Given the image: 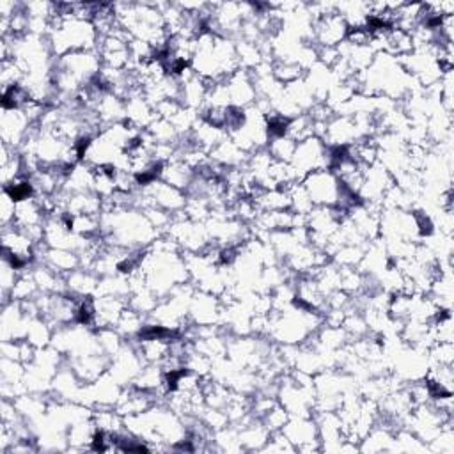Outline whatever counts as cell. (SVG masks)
<instances>
[{
	"label": "cell",
	"mask_w": 454,
	"mask_h": 454,
	"mask_svg": "<svg viewBox=\"0 0 454 454\" xmlns=\"http://www.w3.org/2000/svg\"><path fill=\"white\" fill-rule=\"evenodd\" d=\"M282 433L293 443L294 450H321L314 417H289Z\"/></svg>",
	"instance_id": "cell-4"
},
{
	"label": "cell",
	"mask_w": 454,
	"mask_h": 454,
	"mask_svg": "<svg viewBox=\"0 0 454 454\" xmlns=\"http://www.w3.org/2000/svg\"><path fill=\"white\" fill-rule=\"evenodd\" d=\"M231 106L236 108H248L257 101V92L250 76V71L238 69L229 78H225Z\"/></svg>",
	"instance_id": "cell-6"
},
{
	"label": "cell",
	"mask_w": 454,
	"mask_h": 454,
	"mask_svg": "<svg viewBox=\"0 0 454 454\" xmlns=\"http://www.w3.org/2000/svg\"><path fill=\"white\" fill-rule=\"evenodd\" d=\"M294 149H296V142L291 140L287 135L270 138L268 144H266V151L277 161H287L289 163L293 154H294Z\"/></svg>",
	"instance_id": "cell-7"
},
{
	"label": "cell",
	"mask_w": 454,
	"mask_h": 454,
	"mask_svg": "<svg viewBox=\"0 0 454 454\" xmlns=\"http://www.w3.org/2000/svg\"><path fill=\"white\" fill-rule=\"evenodd\" d=\"M223 305L218 296L195 289L190 305H188V319L197 326H213L220 325Z\"/></svg>",
	"instance_id": "cell-5"
},
{
	"label": "cell",
	"mask_w": 454,
	"mask_h": 454,
	"mask_svg": "<svg viewBox=\"0 0 454 454\" xmlns=\"http://www.w3.org/2000/svg\"><path fill=\"white\" fill-rule=\"evenodd\" d=\"M348 25L337 11L316 18L312 23V44L316 48H335L344 43Z\"/></svg>",
	"instance_id": "cell-3"
},
{
	"label": "cell",
	"mask_w": 454,
	"mask_h": 454,
	"mask_svg": "<svg viewBox=\"0 0 454 454\" xmlns=\"http://www.w3.org/2000/svg\"><path fill=\"white\" fill-rule=\"evenodd\" d=\"M289 163L301 181L307 174L330 167V147L321 138L310 137L296 144Z\"/></svg>",
	"instance_id": "cell-1"
},
{
	"label": "cell",
	"mask_w": 454,
	"mask_h": 454,
	"mask_svg": "<svg viewBox=\"0 0 454 454\" xmlns=\"http://www.w3.org/2000/svg\"><path fill=\"white\" fill-rule=\"evenodd\" d=\"M301 184L314 206L335 207L340 193V183L330 168H321L307 174L301 179Z\"/></svg>",
	"instance_id": "cell-2"
}]
</instances>
